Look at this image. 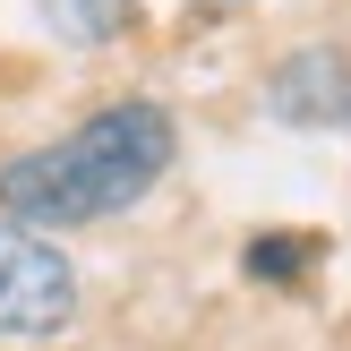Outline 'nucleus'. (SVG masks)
Masks as SVG:
<instances>
[{"label": "nucleus", "instance_id": "obj_1", "mask_svg": "<svg viewBox=\"0 0 351 351\" xmlns=\"http://www.w3.org/2000/svg\"><path fill=\"white\" fill-rule=\"evenodd\" d=\"M171 163V112L154 103H112L86 129H69L60 146H34L0 171V206H9L26 232H51V223H95L137 206Z\"/></svg>", "mask_w": 351, "mask_h": 351}, {"label": "nucleus", "instance_id": "obj_2", "mask_svg": "<svg viewBox=\"0 0 351 351\" xmlns=\"http://www.w3.org/2000/svg\"><path fill=\"white\" fill-rule=\"evenodd\" d=\"M77 317V274L60 249H43V232L0 223V343H43Z\"/></svg>", "mask_w": 351, "mask_h": 351}, {"label": "nucleus", "instance_id": "obj_3", "mask_svg": "<svg viewBox=\"0 0 351 351\" xmlns=\"http://www.w3.org/2000/svg\"><path fill=\"white\" fill-rule=\"evenodd\" d=\"M266 103L283 120H300V129H351V60L326 51V43L291 51V60L266 77Z\"/></svg>", "mask_w": 351, "mask_h": 351}, {"label": "nucleus", "instance_id": "obj_4", "mask_svg": "<svg viewBox=\"0 0 351 351\" xmlns=\"http://www.w3.org/2000/svg\"><path fill=\"white\" fill-rule=\"evenodd\" d=\"M43 9H51V26H60L69 43H112L137 0H43Z\"/></svg>", "mask_w": 351, "mask_h": 351}, {"label": "nucleus", "instance_id": "obj_5", "mask_svg": "<svg viewBox=\"0 0 351 351\" xmlns=\"http://www.w3.org/2000/svg\"><path fill=\"white\" fill-rule=\"evenodd\" d=\"M308 257H317V240H300V232H257L249 240V274H266V283H291Z\"/></svg>", "mask_w": 351, "mask_h": 351}]
</instances>
